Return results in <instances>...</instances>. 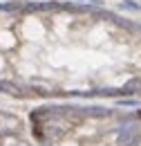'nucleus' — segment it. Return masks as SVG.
Masks as SVG:
<instances>
[{"label": "nucleus", "mask_w": 141, "mask_h": 146, "mask_svg": "<svg viewBox=\"0 0 141 146\" xmlns=\"http://www.w3.org/2000/svg\"><path fill=\"white\" fill-rule=\"evenodd\" d=\"M0 94L141 99V20L74 0L0 5Z\"/></svg>", "instance_id": "f257e3e1"}, {"label": "nucleus", "mask_w": 141, "mask_h": 146, "mask_svg": "<svg viewBox=\"0 0 141 146\" xmlns=\"http://www.w3.org/2000/svg\"><path fill=\"white\" fill-rule=\"evenodd\" d=\"M36 146H141V108L125 101H45L27 115Z\"/></svg>", "instance_id": "f03ea898"}]
</instances>
